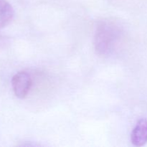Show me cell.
I'll return each mask as SVG.
<instances>
[{"label":"cell","mask_w":147,"mask_h":147,"mask_svg":"<svg viewBox=\"0 0 147 147\" xmlns=\"http://www.w3.org/2000/svg\"><path fill=\"white\" fill-rule=\"evenodd\" d=\"M121 35V30L116 23L109 20L100 22L95 34L96 53L102 56L111 54L118 46Z\"/></svg>","instance_id":"1"},{"label":"cell","mask_w":147,"mask_h":147,"mask_svg":"<svg viewBox=\"0 0 147 147\" xmlns=\"http://www.w3.org/2000/svg\"><path fill=\"white\" fill-rule=\"evenodd\" d=\"M11 86L14 95L19 98H24L31 88V76L26 71L18 72L11 79Z\"/></svg>","instance_id":"2"},{"label":"cell","mask_w":147,"mask_h":147,"mask_svg":"<svg viewBox=\"0 0 147 147\" xmlns=\"http://www.w3.org/2000/svg\"><path fill=\"white\" fill-rule=\"evenodd\" d=\"M131 141L136 146H142L147 143V119H142L137 122L131 134Z\"/></svg>","instance_id":"3"},{"label":"cell","mask_w":147,"mask_h":147,"mask_svg":"<svg viewBox=\"0 0 147 147\" xmlns=\"http://www.w3.org/2000/svg\"><path fill=\"white\" fill-rule=\"evenodd\" d=\"M14 11L7 0H0V29L8 25L12 20Z\"/></svg>","instance_id":"4"}]
</instances>
